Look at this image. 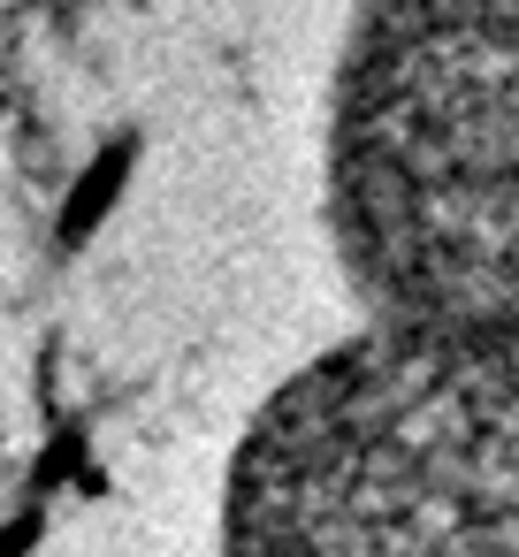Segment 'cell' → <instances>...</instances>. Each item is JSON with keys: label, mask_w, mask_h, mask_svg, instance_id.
I'll use <instances>...</instances> for the list:
<instances>
[{"label": "cell", "mask_w": 519, "mask_h": 557, "mask_svg": "<svg viewBox=\"0 0 519 557\" xmlns=\"http://www.w3.org/2000/svg\"><path fill=\"white\" fill-rule=\"evenodd\" d=\"M222 557H519V329L359 313L252 412Z\"/></svg>", "instance_id": "obj_1"}, {"label": "cell", "mask_w": 519, "mask_h": 557, "mask_svg": "<svg viewBox=\"0 0 519 557\" xmlns=\"http://www.w3.org/2000/svg\"><path fill=\"white\" fill-rule=\"evenodd\" d=\"M321 207L359 313L519 329V0H359Z\"/></svg>", "instance_id": "obj_2"}]
</instances>
